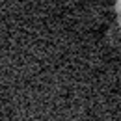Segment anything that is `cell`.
I'll list each match as a JSON object with an SVG mask.
<instances>
[]
</instances>
